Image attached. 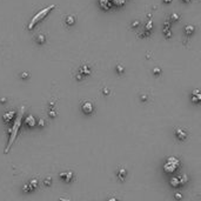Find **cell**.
I'll return each mask as SVG.
<instances>
[{
  "mask_svg": "<svg viewBox=\"0 0 201 201\" xmlns=\"http://www.w3.org/2000/svg\"><path fill=\"white\" fill-rule=\"evenodd\" d=\"M54 7H55L54 5H51V6H48V7L44 8L42 11H40L38 14H35V16L32 18V20H31V22H30V25H28V30H32V28L35 26V25H36L38 22H39V21H41V20H42L48 13H49V12H51V11L54 8Z\"/></svg>",
  "mask_w": 201,
  "mask_h": 201,
  "instance_id": "6da1fadb",
  "label": "cell"
},
{
  "mask_svg": "<svg viewBox=\"0 0 201 201\" xmlns=\"http://www.w3.org/2000/svg\"><path fill=\"white\" fill-rule=\"evenodd\" d=\"M179 166H180V160L175 156H169L164 165V171L167 173H174L179 168Z\"/></svg>",
  "mask_w": 201,
  "mask_h": 201,
  "instance_id": "7a4b0ae2",
  "label": "cell"
},
{
  "mask_svg": "<svg viewBox=\"0 0 201 201\" xmlns=\"http://www.w3.org/2000/svg\"><path fill=\"white\" fill-rule=\"evenodd\" d=\"M22 112H24V108L20 109V113H19V115H18V119H17V121H16V123H14V127H13V130H12V136H11V139H9L8 146H7V148H6V152L8 150V148L11 147V145L13 144V141L16 140L17 131H18V128H19V126H20V122H21V115H22Z\"/></svg>",
  "mask_w": 201,
  "mask_h": 201,
  "instance_id": "3957f363",
  "label": "cell"
},
{
  "mask_svg": "<svg viewBox=\"0 0 201 201\" xmlns=\"http://www.w3.org/2000/svg\"><path fill=\"white\" fill-rule=\"evenodd\" d=\"M186 180H187L186 175H185L183 179H182V177H173V178L171 179V186H173V187H179V186L183 185Z\"/></svg>",
  "mask_w": 201,
  "mask_h": 201,
  "instance_id": "277c9868",
  "label": "cell"
},
{
  "mask_svg": "<svg viewBox=\"0 0 201 201\" xmlns=\"http://www.w3.org/2000/svg\"><path fill=\"white\" fill-rule=\"evenodd\" d=\"M81 109H82V112L85 113V114H91V113L93 112V109H94V107L90 101H86V103L82 104Z\"/></svg>",
  "mask_w": 201,
  "mask_h": 201,
  "instance_id": "5b68a950",
  "label": "cell"
},
{
  "mask_svg": "<svg viewBox=\"0 0 201 201\" xmlns=\"http://www.w3.org/2000/svg\"><path fill=\"white\" fill-rule=\"evenodd\" d=\"M175 135H177V138H178L179 140H185L186 138H187L186 132L183 130H181V128H178L177 131H175Z\"/></svg>",
  "mask_w": 201,
  "mask_h": 201,
  "instance_id": "8992f818",
  "label": "cell"
},
{
  "mask_svg": "<svg viewBox=\"0 0 201 201\" xmlns=\"http://www.w3.org/2000/svg\"><path fill=\"white\" fill-rule=\"evenodd\" d=\"M192 101L193 103H201V93L199 91H194L192 93Z\"/></svg>",
  "mask_w": 201,
  "mask_h": 201,
  "instance_id": "52a82bcc",
  "label": "cell"
},
{
  "mask_svg": "<svg viewBox=\"0 0 201 201\" xmlns=\"http://www.w3.org/2000/svg\"><path fill=\"white\" fill-rule=\"evenodd\" d=\"M100 5L104 9H109L111 8V3L108 0H100Z\"/></svg>",
  "mask_w": 201,
  "mask_h": 201,
  "instance_id": "ba28073f",
  "label": "cell"
},
{
  "mask_svg": "<svg viewBox=\"0 0 201 201\" xmlns=\"http://www.w3.org/2000/svg\"><path fill=\"white\" fill-rule=\"evenodd\" d=\"M72 177H73V174L71 173V172H67V174L66 175H64V174H61V178H64L66 181H69L71 179H72Z\"/></svg>",
  "mask_w": 201,
  "mask_h": 201,
  "instance_id": "9c48e42d",
  "label": "cell"
},
{
  "mask_svg": "<svg viewBox=\"0 0 201 201\" xmlns=\"http://www.w3.org/2000/svg\"><path fill=\"white\" fill-rule=\"evenodd\" d=\"M36 42H38V44H44V42H45V36H44L42 34L38 35V36H36Z\"/></svg>",
  "mask_w": 201,
  "mask_h": 201,
  "instance_id": "30bf717a",
  "label": "cell"
},
{
  "mask_svg": "<svg viewBox=\"0 0 201 201\" xmlns=\"http://www.w3.org/2000/svg\"><path fill=\"white\" fill-rule=\"evenodd\" d=\"M112 3L117 6H122L125 4V0H112Z\"/></svg>",
  "mask_w": 201,
  "mask_h": 201,
  "instance_id": "8fae6325",
  "label": "cell"
},
{
  "mask_svg": "<svg viewBox=\"0 0 201 201\" xmlns=\"http://www.w3.org/2000/svg\"><path fill=\"white\" fill-rule=\"evenodd\" d=\"M74 21H75V19H74V17H67V19H66V24L67 25H73L74 24Z\"/></svg>",
  "mask_w": 201,
  "mask_h": 201,
  "instance_id": "7c38bea8",
  "label": "cell"
},
{
  "mask_svg": "<svg viewBox=\"0 0 201 201\" xmlns=\"http://www.w3.org/2000/svg\"><path fill=\"white\" fill-rule=\"evenodd\" d=\"M82 73H85V74H90V68L87 67V66H84V67H81V69H80Z\"/></svg>",
  "mask_w": 201,
  "mask_h": 201,
  "instance_id": "4fadbf2b",
  "label": "cell"
},
{
  "mask_svg": "<svg viewBox=\"0 0 201 201\" xmlns=\"http://www.w3.org/2000/svg\"><path fill=\"white\" fill-rule=\"evenodd\" d=\"M125 175H126V171H123V169H122V171H120V172H119V178H120L121 180L123 179Z\"/></svg>",
  "mask_w": 201,
  "mask_h": 201,
  "instance_id": "5bb4252c",
  "label": "cell"
},
{
  "mask_svg": "<svg viewBox=\"0 0 201 201\" xmlns=\"http://www.w3.org/2000/svg\"><path fill=\"white\" fill-rule=\"evenodd\" d=\"M193 30H194L193 26H187L186 27V33L187 34H191V32H193Z\"/></svg>",
  "mask_w": 201,
  "mask_h": 201,
  "instance_id": "9a60e30c",
  "label": "cell"
},
{
  "mask_svg": "<svg viewBox=\"0 0 201 201\" xmlns=\"http://www.w3.org/2000/svg\"><path fill=\"white\" fill-rule=\"evenodd\" d=\"M108 201H119V200H117V199H114V198H112V199H109Z\"/></svg>",
  "mask_w": 201,
  "mask_h": 201,
  "instance_id": "2e32d148",
  "label": "cell"
},
{
  "mask_svg": "<svg viewBox=\"0 0 201 201\" xmlns=\"http://www.w3.org/2000/svg\"><path fill=\"white\" fill-rule=\"evenodd\" d=\"M60 201H71V200H66V199H62V198H61Z\"/></svg>",
  "mask_w": 201,
  "mask_h": 201,
  "instance_id": "e0dca14e",
  "label": "cell"
},
{
  "mask_svg": "<svg viewBox=\"0 0 201 201\" xmlns=\"http://www.w3.org/2000/svg\"><path fill=\"white\" fill-rule=\"evenodd\" d=\"M165 1H167V3H169V1H171V0H165Z\"/></svg>",
  "mask_w": 201,
  "mask_h": 201,
  "instance_id": "ac0fdd59",
  "label": "cell"
},
{
  "mask_svg": "<svg viewBox=\"0 0 201 201\" xmlns=\"http://www.w3.org/2000/svg\"><path fill=\"white\" fill-rule=\"evenodd\" d=\"M183 1H190V0H183Z\"/></svg>",
  "mask_w": 201,
  "mask_h": 201,
  "instance_id": "d6986e66",
  "label": "cell"
}]
</instances>
